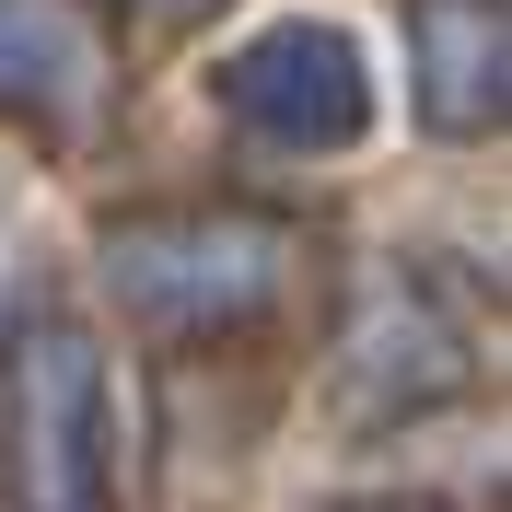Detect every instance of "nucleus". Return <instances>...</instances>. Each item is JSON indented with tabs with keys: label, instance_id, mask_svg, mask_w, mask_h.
I'll use <instances>...</instances> for the list:
<instances>
[{
	"label": "nucleus",
	"instance_id": "1",
	"mask_svg": "<svg viewBox=\"0 0 512 512\" xmlns=\"http://www.w3.org/2000/svg\"><path fill=\"white\" fill-rule=\"evenodd\" d=\"M105 268H117L128 303L152 315H256L268 291L291 280V233L256 222V210H140V222L105 233Z\"/></svg>",
	"mask_w": 512,
	"mask_h": 512
},
{
	"label": "nucleus",
	"instance_id": "2",
	"mask_svg": "<svg viewBox=\"0 0 512 512\" xmlns=\"http://www.w3.org/2000/svg\"><path fill=\"white\" fill-rule=\"evenodd\" d=\"M210 82H222V105L245 128H268V140H291V152H338V140L373 128V59H361L350 24H315V12L245 35Z\"/></svg>",
	"mask_w": 512,
	"mask_h": 512
},
{
	"label": "nucleus",
	"instance_id": "3",
	"mask_svg": "<svg viewBox=\"0 0 512 512\" xmlns=\"http://www.w3.org/2000/svg\"><path fill=\"white\" fill-rule=\"evenodd\" d=\"M12 489L24 512H105V361L82 326H35L12 373Z\"/></svg>",
	"mask_w": 512,
	"mask_h": 512
},
{
	"label": "nucleus",
	"instance_id": "4",
	"mask_svg": "<svg viewBox=\"0 0 512 512\" xmlns=\"http://www.w3.org/2000/svg\"><path fill=\"white\" fill-rule=\"evenodd\" d=\"M419 117L454 140L501 117V0H419Z\"/></svg>",
	"mask_w": 512,
	"mask_h": 512
},
{
	"label": "nucleus",
	"instance_id": "5",
	"mask_svg": "<svg viewBox=\"0 0 512 512\" xmlns=\"http://www.w3.org/2000/svg\"><path fill=\"white\" fill-rule=\"evenodd\" d=\"M105 82L94 35H82V12H59V0H0V94H35L59 105V117H82Z\"/></svg>",
	"mask_w": 512,
	"mask_h": 512
}]
</instances>
